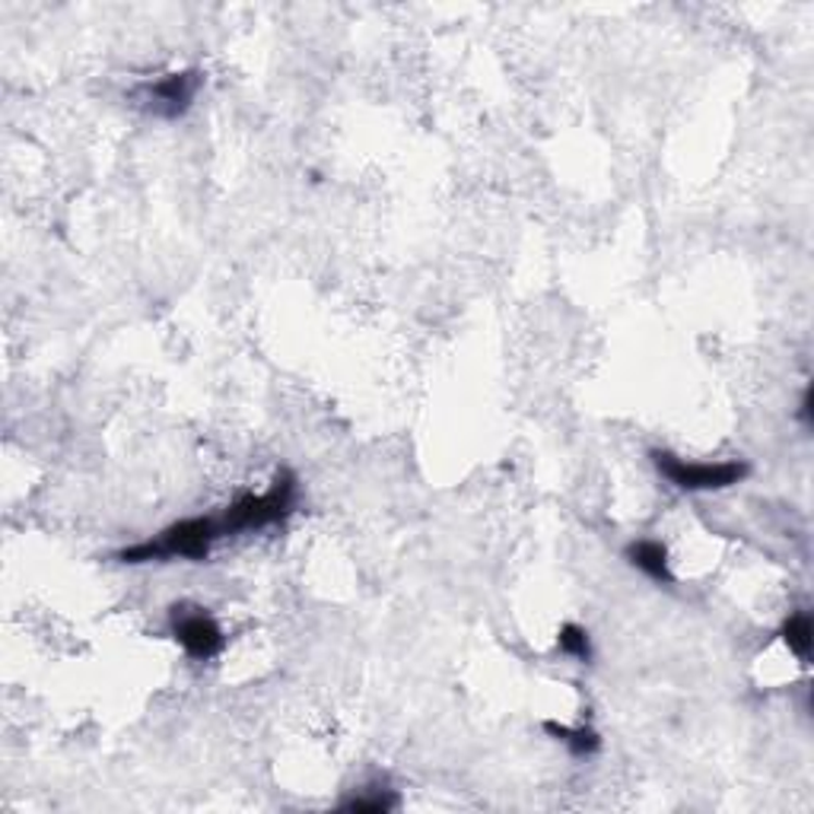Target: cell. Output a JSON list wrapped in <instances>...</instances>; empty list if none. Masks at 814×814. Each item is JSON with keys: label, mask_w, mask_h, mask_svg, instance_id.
<instances>
[{"label": "cell", "mask_w": 814, "mask_h": 814, "mask_svg": "<svg viewBox=\"0 0 814 814\" xmlns=\"http://www.w3.org/2000/svg\"><path fill=\"white\" fill-rule=\"evenodd\" d=\"M220 538H226L220 516L182 518V522L163 528L156 538L118 551L115 560H121V563H153V560H194V563H201L211 556V548Z\"/></svg>", "instance_id": "6da1fadb"}, {"label": "cell", "mask_w": 814, "mask_h": 814, "mask_svg": "<svg viewBox=\"0 0 814 814\" xmlns=\"http://www.w3.org/2000/svg\"><path fill=\"white\" fill-rule=\"evenodd\" d=\"M204 76L197 71H176V74H166L156 83H147L144 86V96H147L149 109L163 118H179L191 109L197 89H201Z\"/></svg>", "instance_id": "5b68a950"}, {"label": "cell", "mask_w": 814, "mask_h": 814, "mask_svg": "<svg viewBox=\"0 0 814 814\" xmlns=\"http://www.w3.org/2000/svg\"><path fill=\"white\" fill-rule=\"evenodd\" d=\"M653 465L659 468V475L671 481L678 490H691V493H706V490H729L741 483L751 475L747 462H687L678 458L671 452H653Z\"/></svg>", "instance_id": "3957f363"}, {"label": "cell", "mask_w": 814, "mask_h": 814, "mask_svg": "<svg viewBox=\"0 0 814 814\" xmlns=\"http://www.w3.org/2000/svg\"><path fill=\"white\" fill-rule=\"evenodd\" d=\"M624 556H627L639 573H646L649 579H656V583H662V586H674V576H671V570H668V551L662 541H653V538L630 541Z\"/></svg>", "instance_id": "8992f818"}, {"label": "cell", "mask_w": 814, "mask_h": 814, "mask_svg": "<svg viewBox=\"0 0 814 814\" xmlns=\"http://www.w3.org/2000/svg\"><path fill=\"white\" fill-rule=\"evenodd\" d=\"M172 636L197 662H207V659L220 656L223 643H226L220 624L204 608H191V604H176L172 608Z\"/></svg>", "instance_id": "277c9868"}, {"label": "cell", "mask_w": 814, "mask_h": 814, "mask_svg": "<svg viewBox=\"0 0 814 814\" xmlns=\"http://www.w3.org/2000/svg\"><path fill=\"white\" fill-rule=\"evenodd\" d=\"M556 646H560V653H566L579 662L592 659V639H589L586 627H579V624H563L556 633Z\"/></svg>", "instance_id": "30bf717a"}, {"label": "cell", "mask_w": 814, "mask_h": 814, "mask_svg": "<svg viewBox=\"0 0 814 814\" xmlns=\"http://www.w3.org/2000/svg\"><path fill=\"white\" fill-rule=\"evenodd\" d=\"M799 417H802V423H805V427H812V388H805V395H802Z\"/></svg>", "instance_id": "8fae6325"}, {"label": "cell", "mask_w": 814, "mask_h": 814, "mask_svg": "<svg viewBox=\"0 0 814 814\" xmlns=\"http://www.w3.org/2000/svg\"><path fill=\"white\" fill-rule=\"evenodd\" d=\"M402 805V799L392 789H370L367 795H354L347 802H340V812L350 814H388Z\"/></svg>", "instance_id": "9c48e42d"}, {"label": "cell", "mask_w": 814, "mask_h": 814, "mask_svg": "<svg viewBox=\"0 0 814 814\" xmlns=\"http://www.w3.org/2000/svg\"><path fill=\"white\" fill-rule=\"evenodd\" d=\"M544 732L548 735H554L556 741H563L576 757H586V754H595L598 747H601V739H598V732L595 729H570V726H560L554 719H548L544 722Z\"/></svg>", "instance_id": "ba28073f"}, {"label": "cell", "mask_w": 814, "mask_h": 814, "mask_svg": "<svg viewBox=\"0 0 814 814\" xmlns=\"http://www.w3.org/2000/svg\"><path fill=\"white\" fill-rule=\"evenodd\" d=\"M297 506V475L290 468H280L274 475L271 487L264 493H246L232 506L220 513L223 535H239V531H259L267 525H277L294 513Z\"/></svg>", "instance_id": "7a4b0ae2"}, {"label": "cell", "mask_w": 814, "mask_h": 814, "mask_svg": "<svg viewBox=\"0 0 814 814\" xmlns=\"http://www.w3.org/2000/svg\"><path fill=\"white\" fill-rule=\"evenodd\" d=\"M782 643L799 656V659H809L812 656V643H814V630H812V618L805 611H795L786 618V624L779 630Z\"/></svg>", "instance_id": "52a82bcc"}]
</instances>
